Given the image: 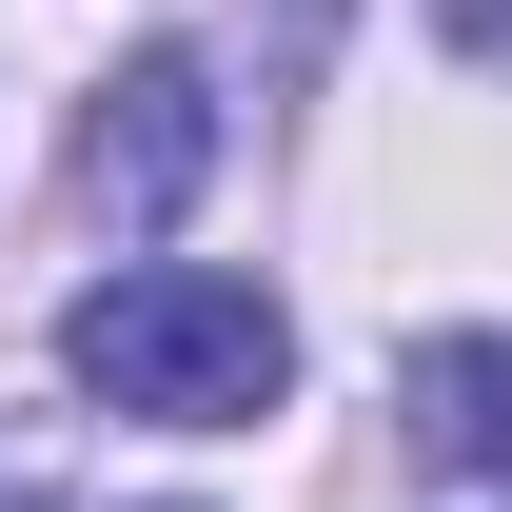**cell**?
<instances>
[{
	"instance_id": "6da1fadb",
	"label": "cell",
	"mask_w": 512,
	"mask_h": 512,
	"mask_svg": "<svg viewBox=\"0 0 512 512\" xmlns=\"http://www.w3.org/2000/svg\"><path fill=\"white\" fill-rule=\"evenodd\" d=\"M60 375L138 434H256L276 394H296V316L217 276V256H119V276H79L60 296Z\"/></svg>"
},
{
	"instance_id": "7a4b0ae2",
	"label": "cell",
	"mask_w": 512,
	"mask_h": 512,
	"mask_svg": "<svg viewBox=\"0 0 512 512\" xmlns=\"http://www.w3.org/2000/svg\"><path fill=\"white\" fill-rule=\"evenodd\" d=\"M197 158H217V79H197L178 40H158V60H119L99 99H79V237L138 256V237L197 197Z\"/></svg>"
},
{
	"instance_id": "3957f363",
	"label": "cell",
	"mask_w": 512,
	"mask_h": 512,
	"mask_svg": "<svg viewBox=\"0 0 512 512\" xmlns=\"http://www.w3.org/2000/svg\"><path fill=\"white\" fill-rule=\"evenodd\" d=\"M394 434L434 473H512V335H414L394 355Z\"/></svg>"
},
{
	"instance_id": "277c9868",
	"label": "cell",
	"mask_w": 512,
	"mask_h": 512,
	"mask_svg": "<svg viewBox=\"0 0 512 512\" xmlns=\"http://www.w3.org/2000/svg\"><path fill=\"white\" fill-rule=\"evenodd\" d=\"M0 512H40V493H20V473H0Z\"/></svg>"
}]
</instances>
